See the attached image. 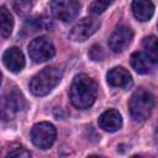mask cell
<instances>
[{
	"mask_svg": "<svg viewBox=\"0 0 158 158\" xmlns=\"http://www.w3.org/2000/svg\"><path fill=\"white\" fill-rule=\"evenodd\" d=\"M114 2V0H94L90 5H89V14L93 15V16H96V15H100L102 14L111 4Z\"/></svg>",
	"mask_w": 158,
	"mask_h": 158,
	"instance_id": "obj_18",
	"label": "cell"
},
{
	"mask_svg": "<svg viewBox=\"0 0 158 158\" xmlns=\"http://www.w3.org/2000/svg\"><path fill=\"white\" fill-rule=\"evenodd\" d=\"M100 27L99 20L95 17H84L81 19L70 31L69 37L74 42H84L91 37Z\"/></svg>",
	"mask_w": 158,
	"mask_h": 158,
	"instance_id": "obj_8",
	"label": "cell"
},
{
	"mask_svg": "<svg viewBox=\"0 0 158 158\" xmlns=\"http://www.w3.org/2000/svg\"><path fill=\"white\" fill-rule=\"evenodd\" d=\"M142 47L147 58L152 63L158 64V38L156 36H146L142 40Z\"/></svg>",
	"mask_w": 158,
	"mask_h": 158,
	"instance_id": "obj_15",
	"label": "cell"
},
{
	"mask_svg": "<svg viewBox=\"0 0 158 158\" xmlns=\"http://www.w3.org/2000/svg\"><path fill=\"white\" fill-rule=\"evenodd\" d=\"M63 73L57 67H46L38 72L30 81V90L36 96L49 94L60 81Z\"/></svg>",
	"mask_w": 158,
	"mask_h": 158,
	"instance_id": "obj_2",
	"label": "cell"
},
{
	"mask_svg": "<svg viewBox=\"0 0 158 158\" xmlns=\"http://www.w3.org/2000/svg\"><path fill=\"white\" fill-rule=\"evenodd\" d=\"M30 156H31V153H30V152H27L23 147H16L15 149L10 151V152L6 154V157H7V158H10V157L20 158V157H30Z\"/></svg>",
	"mask_w": 158,
	"mask_h": 158,
	"instance_id": "obj_20",
	"label": "cell"
},
{
	"mask_svg": "<svg viewBox=\"0 0 158 158\" xmlns=\"http://www.w3.org/2000/svg\"><path fill=\"white\" fill-rule=\"evenodd\" d=\"M89 56L91 57V59L94 60H101L104 58V53H102V49L99 47V46H93L90 52H89Z\"/></svg>",
	"mask_w": 158,
	"mask_h": 158,
	"instance_id": "obj_21",
	"label": "cell"
},
{
	"mask_svg": "<svg viewBox=\"0 0 158 158\" xmlns=\"http://www.w3.org/2000/svg\"><path fill=\"white\" fill-rule=\"evenodd\" d=\"M31 1H35V0H31Z\"/></svg>",
	"mask_w": 158,
	"mask_h": 158,
	"instance_id": "obj_22",
	"label": "cell"
},
{
	"mask_svg": "<svg viewBox=\"0 0 158 158\" xmlns=\"http://www.w3.org/2000/svg\"><path fill=\"white\" fill-rule=\"evenodd\" d=\"M69 96L73 106L80 110L89 109L96 100L98 85L93 78L86 74H78L70 85Z\"/></svg>",
	"mask_w": 158,
	"mask_h": 158,
	"instance_id": "obj_1",
	"label": "cell"
},
{
	"mask_svg": "<svg viewBox=\"0 0 158 158\" xmlns=\"http://www.w3.org/2000/svg\"><path fill=\"white\" fill-rule=\"evenodd\" d=\"M57 137L56 127L49 122L36 123L31 130L32 143L40 149H48L53 146Z\"/></svg>",
	"mask_w": 158,
	"mask_h": 158,
	"instance_id": "obj_4",
	"label": "cell"
},
{
	"mask_svg": "<svg viewBox=\"0 0 158 158\" xmlns=\"http://www.w3.org/2000/svg\"><path fill=\"white\" fill-rule=\"evenodd\" d=\"M49 6L52 15L63 22H69L75 19L80 9L78 0H52Z\"/></svg>",
	"mask_w": 158,
	"mask_h": 158,
	"instance_id": "obj_7",
	"label": "cell"
},
{
	"mask_svg": "<svg viewBox=\"0 0 158 158\" xmlns=\"http://www.w3.org/2000/svg\"><path fill=\"white\" fill-rule=\"evenodd\" d=\"M0 23H1V27H0L1 36L4 38H7L12 32L14 20H12V15L5 6H1V10H0Z\"/></svg>",
	"mask_w": 158,
	"mask_h": 158,
	"instance_id": "obj_16",
	"label": "cell"
},
{
	"mask_svg": "<svg viewBox=\"0 0 158 158\" xmlns=\"http://www.w3.org/2000/svg\"><path fill=\"white\" fill-rule=\"evenodd\" d=\"M98 123H99L100 128H102L104 131L115 132V131L121 128V126H122V117H121L118 111H116L114 109H110V110L102 112L99 116Z\"/></svg>",
	"mask_w": 158,
	"mask_h": 158,
	"instance_id": "obj_12",
	"label": "cell"
},
{
	"mask_svg": "<svg viewBox=\"0 0 158 158\" xmlns=\"http://www.w3.org/2000/svg\"><path fill=\"white\" fill-rule=\"evenodd\" d=\"M28 54L31 59L36 63H43L53 58L56 49L53 43L46 37H37L32 40L28 44Z\"/></svg>",
	"mask_w": 158,
	"mask_h": 158,
	"instance_id": "obj_6",
	"label": "cell"
},
{
	"mask_svg": "<svg viewBox=\"0 0 158 158\" xmlns=\"http://www.w3.org/2000/svg\"><path fill=\"white\" fill-rule=\"evenodd\" d=\"M26 106V101L21 91L17 88H12L2 95L1 99V114L4 120H10V116L22 111Z\"/></svg>",
	"mask_w": 158,
	"mask_h": 158,
	"instance_id": "obj_5",
	"label": "cell"
},
{
	"mask_svg": "<svg viewBox=\"0 0 158 158\" xmlns=\"http://www.w3.org/2000/svg\"><path fill=\"white\" fill-rule=\"evenodd\" d=\"M2 62H4L5 67L10 72H12V73H19L25 67V57H23V53L17 47L7 48L4 52V54H2Z\"/></svg>",
	"mask_w": 158,
	"mask_h": 158,
	"instance_id": "obj_11",
	"label": "cell"
},
{
	"mask_svg": "<svg viewBox=\"0 0 158 158\" xmlns=\"http://www.w3.org/2000/svg\"><path fill=\"white\" fill-rule=\"evenodd\" d=\"M107 84L114 88L130 89L132 86V77L123 67H114L106 74Z\"/></svg>",
	"mask_w": 158,
	"mask_h": 158,
	"instance_id": "obj_10",
	"label": "cell"
},
{
	"mask_svg": "<svg viewBox=\"0 0 158 158\" xmlns=\"http://www.w3.org/2000/svg\"><path fill=\"white\" fill-rule=\"evenodd\" d=\"M154 106V98L151 93H148L144 89L136 90L128 102V109L132 118L137 122L146 121L153 110Z\"/></svg>",
	"mask_w": 158,
	"mask_h": 158,
	"instance_id": "obj_3",
	"label": "cell"
},
{
	"mask_svg": "<svg viewBox=\"0 0 158 158\" xmlns=\"http://www.w3.org/2000/svg\"><path fill=\"white\" fill-rule=\"evenodd\" d=\"M52 27V21L49 17L47 16H38L32 19L28 22V28L32 30L31 32H43V31H48ZM28 30V31H30Z\"/></svg>",
	"mask_w": 158,
	"mask_h": 158,
	"instance_id": "obj_17",
	"label": "cell"
},
{
	"mask_svg": "<svg viewBox=\"0 0 158 158\" xmlns=\"http://www.w3.org/2000/svg\"><path fill=\"white\" fill-rule=\"evenodd\" d=\"M14 9L19 15H27L32 9V1L31 0H15L14 1Z\"/></svg>",
	"mask_w": 158,
	"mask_h": 158,
	"instance_id": "obj_19",
	"label": "cell"
},
{
	"mask_svg": "<svg viewBox=\"0 0 158 158\" xmlns=\"http://www.w3.org/2000/svg\"><path fill=\"white\" fill-rule=\"evenodd\" d=\"M132 68L138 74H147L151 72V60L147 58V56L142 52H133L130 58Z\"/></svg>",
	"mask_w": 158,
	"mask_h": 158,
	"instance_id": "obj_14",
	"label": "cell"
},
{
	"mask_svg": "<svg viewBox=\"0 0 158 158\" xmlns=\"http://www.w3.org/2000/svg\"><path fill=\"white\" fill-rule=\"evenodd\" d=\"M131 9L133 16L141 22L149 21L154 14V5L152 0H133Z\"/></svg>",
	"mask_w": 158,
	"mask_h": 158,
	"instance_id": "obj_13",
	"label": "cell"
},
{
	"mask_svg": "<svg viewBox=\"0 0 158 158\" xmlns=\"http://www.w3.org/2000/svg\"><path fill=\"white\" fill-rule=\"evenodd\" d=\"M132 38L133 31L126 25H120L109 37V47L114 53H121L130 46Z\"/></svg>",
	"mask_w": 158,
	"mask_h": 158,
	"instance_id": "obj_9",
	"label": "cell"
}]
</instances>
